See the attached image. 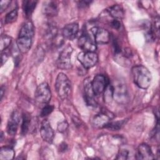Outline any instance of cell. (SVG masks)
<instances>
[{"label": "cell", "instance_id": "1", "mask_svg": "<svg viewBox=\"0 0 160 160\" xmlns=\"http://www.w3.org/2000/svg\"><path fill=\"white\" fill-rule=\"evenodd\" d=\"M34 34V26L31 21H27L21 26L16 40V46L21 53H26L31 49Z\"/></svg>", "mask_w": 160, "mask_h": 160}, {"label": "cell", "instance_id": "2", "mask_svg": "<svg viewBox=\"0 0 160 160\" xmlns=\"http://www.w3.org/2000/svg\"><path fill=\"white\" fill-rule=\"evenodd\" d=\"M131 73L134 84L139 88L146 89L151 83L152 75L149 69L142 65H137L132 68Z\"/></svg>", "mask_w": 160, "mask_h": 160}, {"label": "cell", "instance_id": "3", "mask_svg": "<svg viewBox=\"0 0 160 160\" xmlns=\"http://www.w3.org/2000/svg\"><path fill=\"white\" fill-rule=\"evenodd\" d=\"M55 88L58 96L62 100L69 97L71 91V82L68 77L63 72H59L56 79Z\"/></svg>", "mask_w": 160, "mask_h": 160}, {"label": "cell", "instance_id": "4", "mask_svg": "<svg viewBox=\"0 0 160 160\" xmlns=\"http://www.w3.org/2000/svg\"><path fill=\"white\" fill-rule=\"evenodd\" d=\"M51 99V92L48 84L43 82L39 84L34 93V99L38 106L42 108L49 103Z\"/></svg>", "mask_w": 160, "mask_h": 160}, {"label": "cell", "instance_id": "5", "mask_svg": "<svg viewBox=\"0 0 160 160\" xmlns=\"http://www.w3.org/2000/svg\"><path fill=\"white\" fill-rule=\"evenodd\" d=\"M112 85L113 99L119 104H126L129 100V94L126 86L117 81Z\"/></svg>", "mask_w": 160, "mask_h": 160}, {"label": "cell", "instance_id": "6", "mask_svg": "<svg viewBox=\"0 0 160 160\" xmlns=\"http://www.w3.org/2000/svg\"><path fill=\"white\" fill-rule=\"evenodd\" d=\"M72 51L73 49L70 45L67 46L61 51L57 59V66L58 68L68 70L72 68L71 57Z\"/></svg>", "mask_w": 160, "mask_h": 160}, {"label": "cell", "instance_id": "7", "mask_svg": "<svg viewBox=\"0 0 160 160\" xmlns=\"http://www.w3.org/2000/svg\"><path fill=\"white\" fill-rule=\"evenodd\" d=\"M77 58L85 69H89L94 67L98 61V56L95 52L82 51L78 54Z\"/></svg>", "mask_w": 160, "mask_h": 160}, {"label": "cell", "instance_id": "8", "mask_svg": "<svg viewBox=\"0 0 160 160\" xmlns=\"http://www.w3.org/2000/svg\"><path fill=\"white\" fill-rule=\"evenodd\" d=\"M108 79L104 74H97L91 81L92 88L96 96H99L104 92L109 84Z\"/></svg>", "mask_w": 160, "mask_h": 160}, {"label": "cell", "instance_id": "9", "mask_svg": "<svg viewBox=\"0 0 160 160\" xmlns=\"http://www.w3.org/2000/svg\"><path fill=\"white\" fill-rule=\"evenodd\" d=\"M79 47L84 52H95L96 50V42L86 32H83L78 39Z\"/></svg>", "mask_w": 160, "mask_h": 160}, {"label": "cell", "instance_id": "10", "mask_svg": "<svg viewBox=\"0 0 160 160\" xmlns=\"http://www.w3.org/2000/svg\"><path fill=\"white\" fill-rule=\"evenodd\" d=\"M84 99L86 101V103L88 106H91V107H95L97 105V102L95 99L96 94H94L91 81L90 80V78H88L86 79H84Z\"/></svg>", "mask_w": 160, "mask_h": 160}, {"label": "cell", "instance_id": "11", "mask_svg": "<svg viewBox=\"0 0 160 160\" xmlns=\"http://www.w3.org/2000/svg\"><path fill=\"white\" fill-rule=\"evenodd\" d=\"M94 36L95 42L100 44L108 43L111 40V35L109 32L102 28L93 27L91 29Z\"/></svg>", "mask_w": 160, "mask_h": 160}, {"label": "cell", "instance_id": "12", "mask_svg": "<svg viewBox=\"0 0 160 160\" xmlns=\"http://www.w3.org/2000/svg\"><path fill=\"white\" fill-rule=\"evenodd\" d=\"M113 117L114 114L112 112L104 109L94 117L92 119V124L96 128H104Z\"/></svg>", "mask_w": 160, "mask_h": 160}, {"label": "cell", "instance_id": "13", "mask_svg": "<svg viewBox=\"0 0 160 160\" xmlns=\"http://www.w3.org/2000/svg\"><path fill=\"white\" fill-rule=\"evenodd\" d=\"M40 134L44 141L48 143H51L53 141L54 131L48 119H44L42 121L40 127Z\"/></svg>", "mask_w": 160, "mask_h": 160}, {"label": "cell", "instance_id": "14", "mask_svg": "<svg viewBox=\"0 0 160 160\" xmlns=\"http://www.w3.org/2000/svg\"><path fill=\"white\" fill-rule=\"evenodd\" d=\"M21 116L18 111H14L9 119L7 125V132L9 135L14 136L18 131L20 122Z\"/></svg>", "mask_w": 160, "mask_h": 160}, {"label": "cell", "instance_id": "15", "mask_svg": "<svg viewBox=\"0 0 160 160\" xmlns=\"http://www.w3.org/2000/svg\"><path fill=\"white\" fill-rule=\"evenodd\" d=\"M154 158L151 147L148 144L142 143L138 146L136 151V159L148 160L153 159Z\"/></svg>", "mask_w": 160, "mask_h": 160}, {"label": "cell", "instance_id": "16", "mask_svg": "<svg viewBox=\"0 0 160 160\" xmlns=\"http://www.w3.org/2000/svg\"><path fill=\"white\" fill-rule=\"evenodd\" d=\"M79 32V25L76 22H71L64 26L62 29V35L64 39H74Z\"/></svg>", "mask_w": 160, "mask_h": 160}, {"label": "cell", "instance_id": "17", "mask_svg": "<svg viewBox=\"0 0 160 160\" xmlns=\"http://www.w3.org/2000/svg\"><path fill=\"white\" fill-rule=\"evenodd\" d=\"M58 35V28L53 22H48L43 29V36L50 42Z\"/></svg>", "mask_w": 160, "mask_h": 160}, {"label": "cell", "instance_id": "18", "mask_svg": "<svg viewBox=\"0 0 160 160\" xmlns=\"http://www.w3.org/2000/svg\"><path fill=\"white\" fill-rule=\"evenodd\" d=\"M42 12L47 16L54 17L58 13V6L56 1H45L42 5Z\"/></svg>", "mask_w": 160, "mask_h": 160}, {"label": "cell", "instance_id": "19", "mask_svg": "<svg viewBox=\"0 0 160 160\" xmlns=\"http://www.w3.org/2000/svg\"><path fill=\"white\" fill-rule=\"evenodd\" d=\"M108 12L114 19H120L124 16V11L123 8L119 4H114L108 9Z\"/></svg>", "mask_w": 160, "mask_h": 160}, {"label": "cell", "instance_id": "20", "mask_svg": "<svg viewBox=\"0 0 160 160\" xmlns=\"http://www.w3.org/2000/svg\"><path fill=\"white\" fill-rule=\"evenodd\" d=\"M37 3L38 1L34 0H25L22 1V10L27 18H29L32 15Z\"/></svg>", "mask_w": 160, "mask_h": 160}, {"label": "cell", "instance_id": "21", "mask_svg": "<svg viewBox=\"0 0 160 160\" xmlns=\"http://www.w3.org/2000/svg\"><path fill=\"white\" fill-rule=\"evenodd\" d=\"M15 152L14 149L10 146H3L0 150L1 160H10L14 157Z\"/></svg>", "mask_w": 160, "mask_h": 160}, {"label": "cell", "instance_id": "22", "mask_svg": "<svg viewBox=\"0 0 160 160\" xmlns=\"http://www.w3.org/2000/svg\"><path fill=\"white\" fill-rule=\"evenodd\" d=\"M22 123H21V134L25 135L29 131L31 124V116L29 113H24L22 116Z\"/></svg>", "mask_w": 160, "mask_h": 160}, {"label": "cell", "instance_id": "23", "mask_svg": "<svg viewBox=\"0 0 160 160\" xmlns=\"http://www.w3.org/2000/svg\"><path fill=\"white\" fill-rule=\"evenodd\" d=\"M12 38L7 34H2L0 40V50L1 52L6 49L11 44Z\"/></svg>", "mask_w": 160, "mask_h": 160}, {"label": "cell", "instance_id": "24", "mask_svg": "<svg viewBox=\"0 0 160 160\" xmlns=\"http://www.w3.org/2000/svg\"><path fill=\"white\" fill-rule=\"evenodd\" d=\"M18 9H13L6 14L4 18V23L11 24L15 22L18 18Z\"/></svg>", "mask_w": 160, "mask_h": 160}, {"label": "cell", "instance_id": "25", "mask_svg": "<svg viewBox=\"0 0 160 160\" xmlns=\"http://www.w3.org/2000/svg\"><path fill=\"white\" fill-rule=\"evenodd\" d=\"M126 123L125 120H122L119 121H115V122H109L105 126V128H108L111 130L118 131Z\"/></svg>", "mask_w": 160, "mask_h": 160}, {"label": "cell", "instance_id": "26", "mask_svg": "<svg viewBox=\"0 0 160 160\" xmlns=\"http://www.w3.org/2000/svg\"><path fill=\"white\" fill-rule=\"evenodd\" d=\"M104 101L108 103L111 102L113 99V88L112 84H110L109 83L104 91Z\"/></svg>", "mask_w": 160, "mask_h": 160}, {"label": "cell", "instance_id": "27", "mask_svg": "<svg viewBox=\"0 0 160 160\" xmlns=\"http://www.w3.org/2000/svg\"><path fill=\"white\" fill-rule=\"evenodd\" d=\"M54 109V106L52 105H49V104H46L44 107L42 108L40 115L41 117H45L48 116L49 114H51Z\"/></svg>", "mask_w": 160, "mask_h": 160}, {"label": "cell", "instance_id": "28", "mask_svg": "<svg viewBox=\"0 0 160 160\" xmlns=\"http://www.w3.org/2000/svg\"><path fill=\"white\" fill-rule=\"evenodd\" d=\"M129 156V151L127 149H120L117 154L116 159H127Z\"/></svg>", "mask_w": 160, "mask_h": 160}, {"label": "cell", "instance_id": "29", "mask_svg": "<svg viewBox=\"0 0 160 160\" xmlns=\"http://www.w3.org/2000/svg\"><path fill=\"white\" fill-rule=\"evenodd\" d=\"M112 47H113V49H114V51L116 54H118L119 52H121V46L118 41V39L115 38H112Z\"/></svg>", "mask_w": 160, "mask_h": 160}, {"label": "cell", "instance_id": "30", "mask_svg": "<svg viewBox=\"0 0 160 160\" xmlns=\"http://www.w3.org/2000/svg\"><path fill=\"white\" fill-rule=\"evenodd\" d=\"M68 128V124L66 121H61L58 124V130L61 132H62L66 131Z\"/></svg>", "mask_w": 160, "mask_h": 160}, {"label": "cell", "instance_id": "31", "mask_svg": "<svg viewBox=\"0 0 160 160\" xmlns=\"http://www.w3.org/2000/svg\"><path fill=\"white\" fill-rule=\"evenodd\" d=\"M11 1L9 0H5V1H1L0 5H1V13H2L3 11H4L9 6Z\"/></svg>", "mask_w": 160, "mask_h": 160}, {"label": "cell", "instance_id": "32", "mask_svg": "<svg viewBox=\"0 0 160 160\" xmlns=\"http://www.w3.org/2000/svg\"><path fill=\"white\" fill-rule=\"evenodd\" d=\"M110 26L115 29H119L121 28V22L119 19H113L110 22Z\"/></svg>", "mask_w": 160, "mask_h": 160}, {"label": "cell", "instance_id": "33", "mask_svg": "<svg viewBox=\"0 0 160 160\" xmlns=\"http://www.w3.org/2000/svg\"><path fill=\"white\" fill-rule=\"evenodd\" d=\"M91 3V1H81L78 2V6L80 8H85L88 6Z\"/></svg>", "mask_w": 160, "mask_h": 160}, {"label": "cell", "instance_id": "34", "mask_svg": "<svg viewBox=\"0 0 160 160\" xmlns=\"http://www.w3.org/2000/svg\"><path fill=\"white\" fill-rule=\"evenodd\" d=\"M8 55L6 52H2L1 53V66H2L8 60Z\"/></svg>", "mask_w": 160, "mask_h": 160}, {"label": "cell", "instance_id": "35", "mask_svg": "<svg viewBox=\"0 0 160 160\" xmlns=\"http://www.w3.org/2000/svg\"><path fill=\"white\" fill-rule=\"evenodd\" d=\"M68 149V145L65 142H62L59 145V151L61 152H64Z\"/></svg>", "mask_w": 160, "mask_h": 160}, {"label": "cell", "instance_id": "36", "mask_svg": "<svg viewBox=\"0 0 160 160\" xmlns=\"http://www.w3.org/2000/svg\"><path fill=\"white\" fill-rule=\"evenodd\" d=\"M4 92H5V86H4L3 85H2V86H1V90H0L1 100H2V98H3V96H4Z\"/></svg>", "mask_w": 160, "mask_h": 160}]
</instances>
